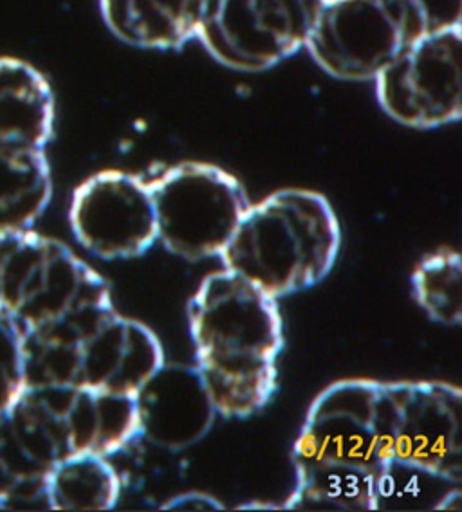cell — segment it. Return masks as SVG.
Instances as JSON below:
<instances>
[{
    "label": "cell",
    "instance_id": "obj_1",
    "mask_svg": "<svg viewBox=\"0 0 462 512\" xmlns=\"http://www.w3.org/2000/svg\"><path fill=\"white\" fill-rule=\"evenodd\" d=\"M195 370L224 419H248L277 392L284 325L278 300L246 278L206 276L188 303Z\"/></svg>",
    "mask_w": 462,
    "mask_h": 512
},
{
    "label": "cell",
    "instance_id": "obj_2",
    "mask_svg": "<svg viewBox=\"0 0 462 512\" xmlns=\"http://www.w3.org/2000/svg\"><path fill=\"white\" fill-rule=\"evenodd\" d=\"M340 246V222L322 193L282 190L250 204L219 258L278 300L325 280Z\"/></svg>",
    "mask_w": 462,
    "mask_h": 512
},
{
    "label": "cell",
    "instance_id": "obj_3",
    "mask_svg": "<svg viewBox=\"0 0 462 512\" xmlns=\"http://www.w3.org/2000/svg\"><path fill=\"white\" fill-rule=\"evenodd\" d=\"M394 383L349 379L311 404L293 448L295 469L340 467L387 484L398 469Z\"/></svg>",
    "mask_w": 462,
    "mask_h": 512
},
{
    "label": "cell",
    "instance_id": "obj_4",
    "mask_svg": "<svg viewBox=\"0 0 462 512\" xmlns=\"http://www.w3.org/2000/svg\"><path fill=\"white\" fill-rule=\"evenodd\" d=\"M112 303L111 287L55 238L33 229L0 233V311L29 330Z\"/></svg>",
    "mask_w": 462,
    "mask_h": 512
},
{
    "label": "cell",
    "instance_id": "obj_5",
    "mask_svg": "<svg viewBox=\"0 0 462 512\" xmlns=\"http://www.w3.org/2000/svg\"><path fill=\"white\" fill-rule=\"evenodd\" d=\"M158 242L188 262L221 255L250 201L242 184L208 163H181L148 181Z\"/></svg>",
    "mask_w": 462,
    "mask_h": 512
},
{
    "label": "cell",
    "instance_id": "obj_6",
    "mask_svg": "<svg viewBox=\"0 0 462 512\" xmlns=\"http://www.w3.org/2000/svg\"><path fill=\"white\" fill-rule=\"evenodd\" d=\"M421 35L407 0H320L305 49L334 78L369 82Z\"/></svg>",
    "mask_w": 462,
    "mask_h": 512
},
{
    "label": "cell",
    "instance_id": "obj_7",
    "mask_svg": "<svg viewBox=\"0 0 462 512\" xmlns=\"http://www.w3.org/2000/svg\"><path fill=\"white\" fill-rule=\"evenodd\" d=\"M320 0H210L197 40L228 69L259 73L305 49Z\"/></svg>",
    "mask_w": 462,
    "mask_h": 512
},
{
    "label": "cell",
    "instance_id": "obj_8",
    "mask_svg": "<svg viewBox=\"0 0 462 512\" xmlns=\"http://www.w3.org/2000/svg\"><path fill=\"white\" fill-rule=\"evenodd\" d=\"M385 114L410 128H439L462 116L461 26L425 33L376 76Z\"/></svg>",
    "mask_w": 462,
    "mask_h": 512
},
{
    "label": "cell",
    "instance_id": "obj_9",
    "mask_svg": "<svg viewBox=\"0 0 462 512\" xmlns=\"http://www.w3.org/2000/svg\"><path fill=\"white\" fill-rule=\"evenodd\" d=\"M69 226L80 246L102 260H130L158 242L148 181L103 170L80 184L69 206Z\"/></svg>",
    "mask_w": 462,
    "mask_h": 512
},
{
    "label": "cell",
    "instance_id": "obj_10",
    "mask_svg": "<svg viewBox=\"0 0 462 512\" xmlns=\"http://www.w3.org/2000/svg\"><path fill=\"white\" fill-rule=\"evenodd\" d=\"M398 469L461 485L462 394L441 381L394 383Z\"/></svg>",
    "mask_w": 462,
    "mask_h": 512
},
{
    "label": "cell",
    "instance_id": "obj_11",
    "mask_svg": "<svg viewBox=\"0 0 462 512\" xmlns=\"http://www.w3.org/2000/svg\"><path fill=\"white\" fill-rule=\"evenodd\" d=\"M134 401L139 435L172 453L204 439L217 417L195 366L163 363L139 388Z\"/></svg>",
    "mask_w": 462,
    "mask_h": 512
},
{
    "label": "cell",
    "instance_id": "obj_12",
    "mask_svg": "<svg viewBox=\"0 0 462 512\" xmlns=\"http://www.w3.org/2000/svg\"><path fill=\"white\" fill-rule=\"evenodd\" d=\"M163 363L156 334L116 312L78 350L74 388L136 395Z\"/></svg>",
    "mask_w": 462,
    "mask_h": 512
},
{
    "label": "cell",
    "instance_id": "obj_13",
    "mask_svg": "<svg viewBox=\"0 0 462 512\" xmlns=\"http://www.w3.org/2000/svg\"><path fill=\"white\" fill-rule=\"evenodd\" d=\"M55 94L35 65L0 56V143L46 150L55 132Z\"/></svg>",
    "mask_w": 462,
    "mask_h": 512
},
{
    "label": "cell",
    "instance_id": "obj_14",
    "mask_svg": "<svg viewBox=\"0 0 462 512\" xmlns=\"http://www.w3.org/2000/svg\"><path fill=\"white\" fill-rule=\"evenodd\" d=\"M203 0H100L107 28L139 49L179 51L197 38Z\"/></svg>",
    "mask_w": 462,
    "mask_h": 512
},
{
    "label": "cell",
    "instance_id": "obj_15",
    "mask_svg": "<svg viewBox=\"0 0 462 512\" xmlns=\"http://www.w3.org/2000/svg\"><path fill=\"white\" fill-rule=\"evenodd\" d=\"M64 421L71 457H111L139 435L134 395L71 386Z\"/></svg>",
    "mask_w": 462,
    "mask_h": 512
},
{
    "label": "cell",
    "instance_id": "obj_16",
    "mask_svg": "<svg viewBox=\"0 0 462 512\" xmlns=\"http://www.w3.org/2000/svg\"><path fill=\"white\" fill-rule=\"evenodd\" d=\"M51 195L46 150L0 143V233L33 228Z\"/></svg>",
    "mask_w": 462,
    "mask_h": 512
},
{
    "label": "cell",
    "instance_id": "obj_17",
    "mask_svg": "<svg viewBox=\"0 0 462 512\" xmlns=\"http://www.w3.org/2000/svg\"><path fill=\"white\" fill-rule=\"evenodd\" d=\"M120 493V476L100 455L64 458L46 478L47 505L53 511H111Z\"/></svg>",
    "mask_w": 462,
    "mask_h": 512
},
{
    "label": "cell",
    "instance_id": "obj_18",
    "mask_svg": "<svg viewBox=\"0 0 462 512\" xmlns=\"http://www.w3.org/2000/svg\"><path fill=\"white\" fill-rule=\"evenodd\" d=\"M412 291L430 320L446 327L462 321V258L455 249L425 256L412 273Z\"/></svg>",
    "mask_w": 462,
    "mask_h": 512
},
{
    "label": "cell",
    "instance_id": "obj_19",
    "mask_svg": "<svg viewBox=\"0 0 462 512\" xmlns=\"http://www.w3.org/2000/svg\"><path fill=\"white\" fill-rule=\"evenodd\" d=\"M24 390L22 330L6 312L0 311V415Z\"/></svg>",
    "mask_w": 462,
    "mask_h": 512
},
{
    "label": "cell",
    "instance_id": "obj_20",
    "mask_svg": "<svg viewBox=\"0 0 462 512\" xmlns=\"http://www.w3.org/2000/svg\"><path fill=\"white\" fill-rule=\"evenodd\" d=\"M425 33L461 26L462 0H407Z\"/></svg>",
    "mask_w": 462,
    "mask_h": 512
},
{
    "label": "cell",
    "instance_id": "obj_21",
    "mask_svg": "<svg viewBox=\"0 0 462 512\" xmlns=\"http://www.w3.org/2000/svg\"><path fill=\"white\" fill-rule=\"evenodd\" d=\"M165 511H221L222 505L208 494L188 493L163 505Z\"/></svg>",
    "mask_w": 462,
    "mask_h": 512
},
{
    "label": "cell",
    "instance_id": "obj_22",
    "mask_svg": "<svg viewBox=\"0 0 462 512\" xmlns=\"http://www.w3.org/2000/svg\"><path fill=\"white\" fill-rule=\"evenodd\" d=\"M437 509L443 511V509H453V511H459L461 509V491H453L452 494L444 496L443 502L437 503Z\"/></svg>",
    "mask_w": 462,
    "mask_h": 512
},
{
    "label": "cell",
    "instance_id": "obj_23",
    "mask_svg": "<svg viewBox=\"0 0 462 512\" xmlns=\"http://www.w3.org/2000/svg\"><path fill=\"white\" fill-rule=\"evenodd\" d=\"M204 4H208V2H210V0H203Z\"/></svg>",
    "mask_w": 462,
    "mask_h": 512
}]
</instances>
